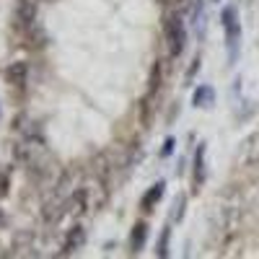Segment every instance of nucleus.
Listing matches in <instances>:
<instances>
[{
  "label": "nucleus",
  "instance_id": "f257e3e1",
  "mask_svg": "<svg viewBox=\"0 0 259 259\" xmlns=\"http://www.w3.org/2000/svg\"><path fill=\"white\" fill-rule=\"evenodd\" d=\"M221 24L226 29V50H228V62L233 65L239 60V50H241V24H239V13L233 6H226L221 13Z\"/></svg>",
  "mask_w": 259,
  "mask_h": 259
},
{
  "label": "nucleus",
  "instance_id": "f03ea898",
  "mask_svg": "<svg viewBox=\"0 0 259 259\" xmlns=\"http://www.w3.org/2000/svg\"><path fill=\"white\" fill-rule=\"evenodd\" d=\"M163 31H166V41H168L171 57H179V55L184 52V47H187V26H184V18H182L179 13L166 16Z\"/></svg>",
  "mask_w": 259,
  "mask_h": 259
},
{
  "label": "nucleus",
  "instance_id": "7ed1b4c3",
  "mask_svg": "<svg viewBox=\"0 0 259 259\" xmlns=\"http://www.w3.org/2000/svg\"><path fill=\"white\" fill-rule=\"evenodd\" d=\"M239 163L241 166H256L259 163V133H251L239 145Z\"/></svg>",
  "mask_w": 259,
  "mask_h": 259
},
{
  "label": "nucleus",
  "instance_id": "20e7f679",
  "mask_svg": "<svg viewBox=\"0 0 259 259\" xmlns=\"http://www.w3.org/2000/svg\"><path fill=\"white\" fill-rule=\"evenodd\" d=\"M205 153H207V148H205V143H200L197 150H194V174H192V187H194V192H197V189L205 184V179H207V171H205Z\"/></svg>",
  "mask_w": 259,
  "mask_h": 259
},
{
  "label": "nucleus",
  "instance_id": "39448f33",
  "mask_svg": "<svg viewBox=\"0 0 259 259\" xmlns=\"http://www.w3.org/2000/svg\"><path fill=\"white\" fill-rule=\"evenodd\" d=\"M16 21H18V26H24V29H31L34 26L36 8H34L31 0H18V3H16Z\"/></svg>",
  "mask_w": 259,
  "mask_h": 259
},
{
  "label": "nucleus",
  "instance_id": "423d86ee",
  "mask_svg": "<svg viewBox=\"0 0 259 259\" xmlns=\"http://www.w3.org/2000/svg\"><path fill=\"white\" fill-rule=\"evenodd\" d=\"M189 21H192V29L197 34V39H205V0H194L192 3Z\"/></svg>",
  "mask_w": 259,
  "mask_h": 259
},
{
  "label": "nucleus",
  "instance_id": "0eeeda50",
  "mask_svg": "<svg viewBox=\"0 0 259 259\" xmlns=\"http://www.w3.org/2000/svg\"><path fill=\"white\" fill-rule=\"evenodd\" d=\"M163 192H166V182H156L153 187H150L145 194H143V200H140V207L145 210V212H150L158 202H161V197H163Z\"/></svg>",
  "mask_w": 259,
  "mask_h": 259
},
{
  "label": "nucleus",
  "instance_id": "6e6552de",
  "mask_svg": "<svg viewBox=\"0 0 259 259\" xmlns=\"http://www.w3.org/2000/svg\"><path fill=\"white\" fill-rule=\"evenodd\" d=\"M6 78H8V83L11 85H26V80H29V65L26 62H11V68L6 70Z\"/></svg>",
  "mask_w": 259,
  "mask_h": 259
},
{
  "label": "nucleus",
  "instance_id": "1a4fd4ad",
  "mask_svg": "<svg viewBox=\"0 0 259 259\" xmlns=\"http://www.w3.org/2000/svg\"><path fill=\"white\" fill-rule=\"evenodd\" d=\"M83 244H85V231H83L80 226H75L73 231H68V236H65L62 254H73V251H78Z\"/></svg>",
  "mask_w": 259,
  "mask_h": 259
},
{
  "label": "nucleus",
  "instance_id": "9d476101",
  "mask_svg": "<svg viewBox=\"0 0 259 259\" xmlns=\"http://www.w3.org/2000/svg\"><path fill=\"white\" fill-rule=\"evenodd\" d=\"M192 104L200 106V109H210V106L215 104L212 85H197V89H194V94H192Z\"/></svg>",
  "mask_w": 259,
  "mask_h": 259
},
{
  "label": "nucleus",
  "instance_id": "9b49d317",
  "mask_svg": "<svg viewBox=\"0 0 259 259\" xmlns=\"http://www.w3.org/2000/svg\"><path fill=\"white\" fill-rule=\"evenodd\" d=\"M145 239H148V226L140 221V223H135V226H133V233H130V249H133V254L143 251Z\"/></svg>",
  "mask_w": 259,
  "mask_h": 259
},
{
  "label": "nucleus",
  "instance_id": "f8f14e48",
  "mask_svg": "<svg viewBox=\"0 0 259 259\" xmlns=\"http://www.w3.org/2000/svg\"><path fill=\"white\" fill-rule=\"evenodd\" d=\"M184 207H187V194H184V192H179V194H177V200H174V205H171L168 218L179 223V221L184 218Z\"/></svg>",
  "mask_w": 259,
  "mask_h": 259
},
{
  "label": "nucleus",
  "instance_id": "ddd939ff",
  "mask_svg": "<svg viewBox=\"0 0 259 259\" xmlns=\"http://www.w3.org/2000/svg\"><path fill=\"white\" fill-rule=\"evenodd\" d=\"M168 241H171V228L166 226L161 231V236H158V244H156V256L158 259H166L168 256Z\"/></svg>",
  "mask_w": 259,
  "mask_h": 259
},
{
  "label": "nucleus",
  "instance_id": "4468645a",
  "mask_svg": "<svg viewBox=\"0 0 259 259\" xmlns=\"http://www.w3.org/2000/svg\"><path fill=\"white\" fill-rule=\"evenodd\" d=\"M158 85H161V65L156 62L153 65V75H150V91H158Z\"/></svg>",
  "mask_w": 259,
  "mask_h": 259
},
{
  "label": "nucleus",
  "instance_id": "2eb2a0df",
  "mask_svg": "<svg viewBox=\"0 0 259 259\" xmlns=\"http://www.w3.org/2000/svg\"><path fill=\"white\" fill-rule=\"evenodd\" d=\"M174 148H177V140H174V138H166V143H163V148H161V156L168 158L171 153H174Z\"/></svg>",
  "mask_w": 259,
  "mask_h": 259
},
{
  "label": "nucleus",
  "instance_id": "dca6fc26",
  "mask_svg": "<svg viewBox=\"0 0 259 259\" xmlns=\"http://www.w3.org/2000/svg\"><path fill=\"white\" fill-rule=\"evenodd\" d=\"M197 70H200V57H197V60L192 62V68H189V78H192L194 73H197Z\"/></svg>",
  "mask_w": 259,
  "mask_h": 259
},
{
  "label": "nucleus",
  "instance_id": "f3484780",
  "mask_svg": "<svg viewBox=\"0 0 259 259\" xmlns=\"http://www.w3.org/2000/svg\"><path fill=\"white\" fill-rule=\"evenodd\" d=\"M215 3H218V0H215Z\"/></svg>",
  "mask_w": 259,
  "mask_h": 259
}]
</instances>
